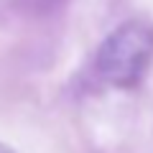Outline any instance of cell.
<instances>
[{"instance_id":"6da1fadb","label":"cell","mask_w":153,"mask_h":153,"mask_svg":"<svg viewBox=\"0 0 153 153\" xmlns=\"http://www.w3.org/2000/svg\"><path fill=\"white\" fill-rule=\"evenodd\" d=\"M153 59V28L140 21H128L115 28L97 49L100 76L107 84L130 89L143 79Z\"/></svg>"},{"instance_id":"7a4b0ae2","label":"cell","mask_w":153,"mask_h":153,"mask_svg":"<svg viewBox=\"0 0 153 153\" xmlns=\"http://www.w3.org/2000/svg\"><path fill=\"white\" fill-rule=\"evenodd\" d=\"M0 153H16V151H13V148H8L5 143H0Z\"/></svg>"}]
</instances>
